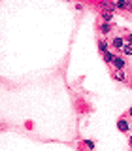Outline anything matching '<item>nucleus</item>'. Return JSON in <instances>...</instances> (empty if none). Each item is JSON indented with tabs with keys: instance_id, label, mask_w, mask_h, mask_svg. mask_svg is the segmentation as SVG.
<instances>
[{
	"instance_id": "1",
	"label": "nucleus",
	"mask_w": 132,
	"mask_h": 151,
	"mask_svg": "<svg viewBox=\"0 0 132 151\" xmlns=\"http://www.w3.org/2000/svg\"><path fill=\"white\" fill-rule=\"evenodd\" d=\"M113 70H125V66H126V60H125V57L123 55H115V59H113Z\"/></svg>"
},
{
	"instance_id": "14",
	"label": "nucleus",
	"mask_w": 132,
	"mask_h": 151,
	"mask_svg": "<svg viewBox=\"0 0 132 151\" xmlns=\"http://www.w3.org/2000/svg\"><path fill=\"white\" fill-rule=\"evenodd\" d=\"M128 12L132 13V2H128Z\"/></svg>"
},
{
	"instance_id": "2",
	"label": "nucleus",
	"mask_w": 132,
	"mask_h": 151,
	"mask_svg": "<svg viewBox=\"0 0 132 151\" xmlns=\"http://www.w3.org/2000/svg\"><path fill=\"white\" fill-rule=\"evenodd\" d=\"M110 45L113 47V49L121 51L123 47H125V38H123V36H113V38H111V42H110Z\"/></svg>"
},
{
	"instance_id": "9",
	"label": "nucleus",
	"mask_w": 132,
	"mask_h": 151,
	"mask_svg": "<svg viewBox=\"0 0 132 151\" xmlns=\"http://www.w3.org/2000/svg\"><path fill=\"white\" fill-rule=\"evenodd\" d=\"M121 53L125 55V57H132V45L125 44V47H123V49H121Z\"/></svg>"
},
{
	"instance_id": "7",
	"label": "nucleus",
	"mask_w": 132,
	"mask_h": 151,
	"mask_svg": "<svg viewBox=\"0 0 132 151\" xmlns=\"http://www.w3.org/2000/svg\"><path fill=\"white\" fill-rule=\"evenodd\" d=\"M113 15H115L113 12H102V13H100V19H102V23H111Z\"/></svg>"
},
{
	"instance_id": "11",
	"label": "nucleus",
	"mask_w": 132,
	"mask_h": 151,
	"mask_svg": "<svg viewBox=\"0 0 132 151\" xmlns=\"http://www.w3.org/2000/svg\"><path fill=\"white\" fill-rule=\"evenodd\" d=\"M123 38H125V44H128V45H132V32H126V34L123 36Z\"/></svg>"
},
{
	"instance_id": "15",
	"label": "nucleus",
	"mask_w": 132,
	"mask_h": 151,
	"mask_svg": "<svg viewBox=\"0 0 132 151\" xmlns=\"http://www.w3.org/2000/svg\"><path fill=\"white\" fill-rule=\"evenodd\" d=\"M128 83H130V85H132V76H130V79H128Z\"/></svg>"
},
{
	"instance_id": "8",
	"label": "nucleus",
	"mask_w": 132,
	"mask_h": 151,
	"mask_svg": "<svg viewBox=\"0 0 132 151\" xmlns=\"http://www.w3.org/2000/svg\"><path fill=\"white\" fill-rule=\"evenodd\" d=\"M102 57H104V63L111 66V63H113V59H115V53H113V51H108V53H104Z\"/></svg>"
},
{
	"instance_id": "4",
	"label": "nucleus",
	"mask_w": 132,
	"mask_h": 151,
	"mask_svg": "<svg viewBox=\"0 0 132 151\" xmlns=\"http://www.w3.org/2000/svg\"><path fill=\"white\" fill-rule=\"evenodd\" d=\"M98 32L102 34V38H106L108 34L113 32V25L111 23H102V25H98Z\"/></svg>"
},
{
	"instance_id": "12",
	"label": "nucleus",
	"mask_w": 132,
	"mask_h": 151,
	"mask_svg": "<svg viewBox=\"0 0 132 151\" xmlns=\"http://www.w3.org/2000/svg\"><path fill=\"white\" fill-rule=\"evenodd\" d=\"M126 117H130V119H132V106L128 108V111H126Z\"/></svg>"
},
{
	"instance_id": "6",
	"label": "nucleus",
	"mask_w": 132,
	"mask_h": 151,
	"mask_svg": "<svg viewBox=\"0 0 132 151\" xmlns=\"http://www.w3.org/2000/svg\"><path fill=\"white\" fill-rule=\"evenodd\" d=\"M110 42L106 40V38H100V40H98V51H100V53L104 55V53H108V51H110Z\"/></svg>"
},
{
	"instance_id": "3",
	"label": "nucleus",
	"mask_w": 132,
	"mask_h": 151,
	"mask_svg": "<svg viewBox=\"0 0 132 151\" xmlns=\"http://www.w3.org/2000/svg\"><path fill=\"white\" fill-rule=\"evenodd\" d=\"M113 79H117V81H121V83H128L130 78L125 70H113Z\"/></svg>"
},
{
	"instance_id": "5",
	"label": "nucleus",
	"mask_w": 132,
	"mask_h": 151,
	"mask_svg": "<svg viewBox=\"0 0 132 151\" xmlns=\"http://www.w3.org/2000/svg\"><path fill=\"white\" fill-rule=\"evenodd\" d=\"M117 129L121 132H130V123L126 117H119V121H117Z\"/></svg>"
},
{
	"instance_id": "13",
	"label": "nucleus",
	"mask_w": 132,
	"mask_h": 151,
	"mask_svg": "<svg viewBox=\"0 0 132 151\" xmlns=\"http://www.w3.org/2000/svg\"><path fill=\"white\" fill-rule=\"evenodd\" d=\"M128 147H130V149H132V134H130V136H128Z\"/></svg>"
},
{
	"instance_id": "10",
	"label": "nucleus",
	"mask_w": 132,
	"mask_h": 151,
	"mask_svg": "<svg viewBox=\"0 0 132 151\" xmlns=\"http://www.w3.org/2000/svg\"><path fill=\"white\" fill-rule=\"evenodd\" d=\"M115 9H128V2H123V0H117V2H115Z\"/></svg>"
}]
</instances>
